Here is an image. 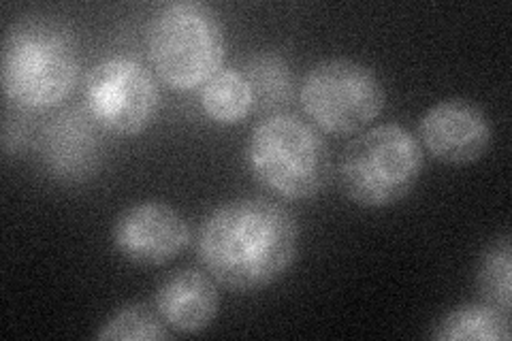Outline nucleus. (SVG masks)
<instances>
[{
  "instance_id": "1",
  "label": "nucleus",
  "mask_w": 512,
  "mask_h": 341,
  "mask_svg": "<svg viewBox=\"0 0 512 341\" xmlns=\"http://www.w3.org/2000/svg\"><path fill=\"white\" fill-rule=\"evenodd\" d=\"M299 252V224L278 201L233 199L207 216L197 256L212 280L231 292H254L280 280Z\"/></svg>"
},
{
  "instance_id": "2",
  "label": "nucleus",
  "mask_w": 512,
  "mask_h": 341,
  "mask_svg": "<svg viewBox=\"0 0 512 341\" xmlns=\"http://www.w3.org/2000/svg\"><path fill=\"white\" fill-rule=\"evenodd\" d=\"M425 152L406 126L382 122L359 131L338 162L344 197L365 209L391 207L421 180Z\"/></svg>"
},
{
  "instance_id": "4",
  "label": "nucleus",
  "mask_w": 512,
  "mask_h": 341,
  "mask_svg": "<svg viewBox=\"0 0 512 341\" xmlns=\"http://www.w3.org/2000/svg\"><path fill=\"white\" fill-rule=\"evenodd\" d=\"M146 50L156 75L173 90L188 92L222 69L227 39L212 9L171 3L152 15Z\"/></svg>"
},
{
  "instance_id": "11",
  "label": "nucleus",
  "mask_w": 512,
  "mask_h": 341,
  "mask_svg": "<svg viewBox=\"0 0 512 341\" xmlns=\"http://www.w3.org/2000/svg\"><path fill=\"white\" fill-rule=\"evenodd\" d=\"M41 156L52 173L73 180L84 177L99 160V139L79 111H64L47 122L41 133Z\"/></svg>"
},
{
  "instance_id": "14",
  "label": "nucleus",
  "mask_w": 512,
  "mask_h": 341,
  "mask_svg": "<svg viewBox=\"0 0 512 341\" xmlns=\"http://www.w3.org/2000/svg\"><path fill=\"white\" fill-rule=\"evenodd\" d=\"M246 79L254 94V105L261 109L284 107L293 96V73L278 54H256L248 60Z\"/></svg>"
},
{
  "instance_id": "16",
  "label": "nucleus",
  "mask_w": 512,
  "mask_h": 341,
  "mask_svg": "<svg viewBox=\"0 0 512 341\" xmlns=\"http://www.w3.org/2000/svg\"><path fill=\"white\" fill-rule=\"evenodd\" d=\"M167 337L169 331L163 318L143 303L122 307L96 331V339L103 341H156Z\"/></svg>"
},
{
  "instance_id": "7",
  "label": "nucleus",
  "mask_w": 512,
  "mask_h": 341,
  "mask_svg": "<svg viewBox=\"0 0 512 341\" xmlns=\"http://www.w3.org/2000/svg\"><path fill=\"white\" fill-rule=\"evenodd\" d=\"M84 101L90 118L116 135H137L152 124L160 105L154 75L135 58L111 56L86 77Z\"/></svg>"
},
{
  "instance_id": "9",
  "label": "nucleus",
  "mask_w": 512,
  "mask_h": 341,
  "mask_svg": "<svg viewBox=\"0 0 512 341\" xmlns=\"http://www.w3.org/2000/svg\"><path fill=\"white\" fill-rule=\"evenodd\" d=\"M423 152L448 165H470L491 143L487 113L468 99H446L431 105L419 120Z\"/></svg>"
},
{
  "instance_id": "12",
  "label": "nucleus",
  "mask_w": 512,
  "mask_h": 341,
  "mask_svg": "<svg viewBox=\"0 0 512 341\" xmlns=\"http://www.w3.org/2000/svg\"><path fill=\"white\" fill-rule=\"evenodd\" d=\"M205 116L218 124H237L250 116L254 94L244 71L222 67L199 88Z\"/></svg>"
},
{
  "instance_id": "6",
  "label": "nucleus",
  "mask_w": 512,
  "mask_h": 341,
  "mask_svg": "<svg viewBox=\"0 0 512 341\" xmlns=\"http://www.w3.org/2000/svg\"><path fill=\"white\" fill-rule=\"evenodd\" d=\"M384 86L367 64L327 58L306 73L299 103L316 128L329 135H352L370 126L384 109Z\"/></svg>"
},
{
  "instance_id": "3",
  "label": "nucleus",
  "mask_w": 512,
  "mask_h": 341,
  "mask_svg": "<svg viewBox=\"0 0 512 341\" xmlns=\"http://www.w3.org/2000/svg\"><path fill=\"white\" fill-rule=\"evenodd\" d=\"M246 162L256 182L286 201L316 197L331 171L323 135L293 113H271L252 128Z\"/></svg>"
},
{
  "instance_id": "8",
  "label": "nucleus",
  "mask_w": 512,
  "mask_h": 341,
  "mask_svg": "<svg viewBox=\"0 0 512 341\" xmlns=\"http://www.w3.org/2000/svg\"><path fill=\"white\" fill-rule=\"evenodd\" d=\"M111 241L128 263L158 267L171 263L188 248L190 226L169 203L141 201L116 218Z\"/></svg>"
},
{
  "instance_id": "5",
  "label": "nucleus",
  "mask_w": 512,
  "mask_h": 341,
  "mask_svg": "<svg viewBox=\"0 0 512 341\" xmlns=\"http://www.w3.org/2000/svg\"><path fill=\"white\" fill-rule=\"evenodd\" d=\"M3 90L22 109L62 105L77 86L79 60L71 37L45 24L15 28L3 47Z\"/></svg>"
},
{
  "instance_id": "15",
  "label": "nucleus",
  "mask_w": 512,
  "mask_h": 341,
  "mask_svg": "<svg viewBox=\"0 0 512 341\" xmlns=\"http://www.w3.org/2000/svg\"><path fill=\"white\" fill-rule=\"evenodd\" d=\"M510 275H512V256L510 239L500 237L480 256L476 269V288L487 305L495 307L510 316Z\"/></svg>"
},
{
  "instance_id": "13",
  "label": "nucleus",
  "mask_w": 512,
  "mask_h": 341,
  "mask_svg": "<svg viewBox=\"0 0 512 341\" xmlns=\"http://www.w3.org/2000/svg\"><path fill=\"white\" fill-rule=\"evenodd\" d=\"M510 335V316L487 303L455 307L431 331L440 341H508Z\"/></svg>"
},
{
  "instance_id": "10",
  "label": "nucleus",
  "mask_w": 512,
  "mask_h": 341,
  "mask_svg": "<svg viewBox=\"0 0 512 341\" xmlns=\"http://www.w3.org/2000/svg\"><path fill=\"white\" fill-rule=\"evenodd\" d=\"M154 307L169 329L201 333L218 316V284L207 271L180 269L158 286Z\"/></svg>"
}]
</instances>
